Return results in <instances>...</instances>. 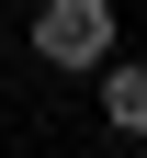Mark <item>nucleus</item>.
Masks as SVG:
<instances>
[{
	"instance_id": "obj_2",
	"label": "nucleus",
	"mask_w": 147,
	"mask_h": 158,
	"mask_svg": "<svg viewBox=\"0 0 147 158\" xmlns=\"http://www.w3.org/2000/svg\"><path fill=\"white\" fill-rule=\"evenodd\" d=\"M102 124H113V135H147V68H136V56H102Z\"/></svg>"
},
{
	"instance_id": "obj_1",
	"label": "nucleus",
	"mask_w": 147,
	"mask_h": 158,
	"mask_svg": "<svg viewBox=\"0 0 147 158\" xmlns=\"http://www.w3.org/2000/svg\"><path fill=\"white\" fill-rule=\"evenodd\" d=\"M34 56L68 68V79H91L102 56H113V0H45V11H34Z\"/></svg>"
}]
</instances>
